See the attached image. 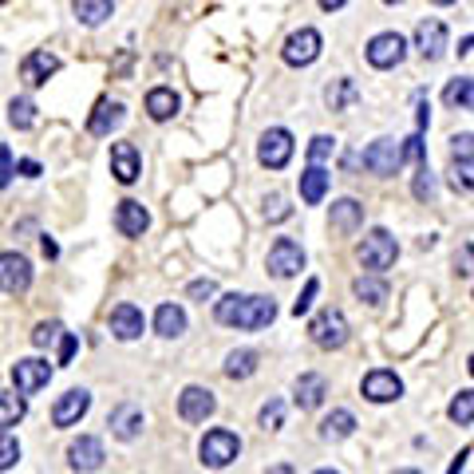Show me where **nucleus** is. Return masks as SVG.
I'll return each instance as SVG.
<instances>
[{
	"mask_svg": "<svg viewBox=\"0 0 474 474\" xmlns=\"http://www.w3.org/2000/svg\"><path fill=\"white\" fill-rule=\"evenodd\" d=\"M214 317L222 320V325H230V328H249V333H257V328L273 325L277 304L269 301V296H241V293H230V296H222V301L214 304Z\"/></svg>",
	"mask_w": 474,
	"mask_h": 474,
	"instance_id": "obj_1",
	"label": "nucleus"
},
{
	"mask_svg": "<svg viewBox=\"0 0 474 474\" xmlns=\"http://www.w3.org/2000/svg\"><path fill=\"white\" fill-rule=\"evenodd\" d=\"M24 395H0V435H4L8 427H16V423L24 419Z\"/></svg>",
	"mask_w": 474,
	"mask_h": 474,
	"instance_id": "obj_35",
	"label": "nucleus"
},
{
	"mask_svg": "<svg viewBox=\"0 0 474 474\" xmlns=\"http://www.w3.org/2000/svg\"><path fill=\"white\" fill-rule=\"evenodd\" d=\"M75 336L72 333H64V340H59V363H72V356H75Z\"/></svg>",
	"mask_w": 474,
	"mask_h": 474,
	"instance_id": "obj_49",
	"label": "nucleus"
},
{
	"mask_svg": "<svg viewBox=\"0 0 474 474\" xmlns=\"http://www.w3.org/2000/svg\"><path fill=\"white\" fill-rule=\"evenodd\" d=\"M333 150H336V139H328V134H317V139L309 142V158H312V166H320L325 158H333Z\"/></svg>",
	"mask_w": 474,
	"mask_h": 474,
	"instance_id": "obj_41",
	"label": "nucleus"
},
{
	"mask_svg": "<svg viewBox=\"0 0 474 474\" xmlns=\"http://www.w3.org/2000/svg\"><path fill=\"white\" fill-rule=\"evenodd\" d=\"M455 52H459V59H467V56H474V36H467V40H459V48H455Z\"/></svg>",
	"mask_w": 474,
	"mask_h": 474,
	"instance_id": "obj_51",
	"label": "nucleus"
},
{
	"mask_svg": "<svg viewBox=\"0 0 474 474\" xmlns=\"http://www.w3.org/2000/svg\"><path fill=\"white\" fill-rule=\"evenodd\" d=\"M403 56H408V40H403L400 32H379V36H371V44H368V64L371 67H379V72L400 67Z\"/></svg>",
	"mask_w": 474,
	"mask_h": 474,
	"instance_id": "obj_6",
	"label": "nucleus"
},
{
	"mask_svg": "<svg viewBox=\"0 0 474 474\" xmlns=\"http://www.w3.org/2000/svg\"><path fill=\"white\" fill-rule=\"evenodd\" d=\"M8 123H12L16 131H32V126H36V103L16 96L12 103H8Z\"/></svg>",
	"mask_w": 474,
	"mask_h": 474,
	"instance_id": "obj_34",
	"label": "nucleus"
},
{
	"mask_svg": "<svg viewBox=\"0 0 474 474\" xmlns=\"http://www.w3.org/2000/svg\"><path fill=\"white\" fill-rule=\"evenodd\" d=\"M443 103L459 107V111H474V75H459L443 88Z\"/></svg>",
	"mask_w": 474,
	"mask_h": 474,
	"instance_id": "obj_26",
	"label": "nucleus"
},
{
	"mask_svg": "<svg viewBox=\"0 0 474 474\" xmlns=\"http://www.w3.org/2000/svg\"><path fill=\"white\" fill-rule=\"evenodd\" d=\"M155 333L166 336V340L182 336V333H186V312L178 309V304H158V312H155Z\"/></svg>",
	"mask_w": 474,
	"mask_h": 474,
	"instance_id": "obj_27",
	"label": "nucleus"
},
{
	"mask_svg": "<svg viewBox=\"0 0 474 474\" xmlns=\"http://www.w3.org/2000/svg\"><path fill=\"white\" fill-rule=\"evenodd\" d=\"M395 257H400V245H395V237L387 233V230H371L360 241V265L371 269L376 277L384 273V269H392Z\"/></svg>",
	"mask_w": 474,
	"mask_h": 474,
	"instance_id": "obj_3",
	"label": "nucleus"
},
{
	"mask_svg": "<svg viewBox=\"0 0 474 474\" xmlns=\"http://www.w3.org/2000/svg\"><path fill=\"white\" fill-rule=\"evenodd\" d=\"M455 273H459V277L474 273V245H463V249L455 253Z\"/></svg>",
	"mask_w": 474,
	"mask_h": 474,
	"instance_id": "obj_46",
	"label": "nucleus"
},
{
	"mask_svg": "<svg viewBox=\"0 0 474 474\" xmlns=\"http://www.w3.org/2000/svg\"><path fill=\"white\" fill-rule=\"evenodd\" d=\"M265 218H273V222H281V218H289V206H285L281 194H273V198H265Z\"/></svg>",
	"mask_w": 474,
	"mask_h": 474,
	"instance_id": "obj_48",
	"label": "nucleus"
},
{
	"mask_svg": "<svg viewBox=\"0 0 474 474\" xmlns=\"http://www.w3.org/2000/svg\"><path fill=\"white\" fill-rule=\"evenodd\" d=\"M289 158H293V134L285 126H269L257 142V163L269 166V171H281V166H289Z\"/></svg>",
	"mask_w": 474,
	"mask_h": 474,
	"instance_id": "obj_4",
	"label": "nucleus"
},
{
	"mask_svg": "<svg viewBox=\"0 0 474 474\" xmlns=\"http://www.w3.org/2000/svg\"><path fill=\"white\" fill-rule=\"evenodd\" d=\"M28 285H32V261L24 253H0V289L28 293Z\"/></svg>",
	"mask_w": 474,
	"mask_h": 474,
	"instance_id": "obj_12",
	"label": "nucleus"
},
{
	"mask_svg": "<svg viewBox=\"0 0 474 474\" xmlns=\"http://www.w3.org/2000/svg\"><path fill=\"white\" fill-rule=\"evenodd\" d=\"M312 474H340V470H336V467H325V470H312Z\"/></svg>",
	"mask_w": 474,
	"mask_h": 474,
	"instance_id": "obj_55",
	"label": "nucleus"
},
{
	"mask_svg": "<svg viewBox=\"0 0 474 474\" xmlns=\"http://www.w3.org/2000/svg\"><path fill=\"white\" fill-rule=\"evenodd\" d=\"M214 411H218V400H214V392H210V387L190 384L182 395H178V415H182L186 423H206Z\"/></svg>",
	"mask_w": 474,
	"mask_h": 474,
	"instance_id": "obj_10",
	"label": "nucleus"
},
{
	"mask_svg": "<svg viewBox=\"0 0 474 474\" xmlns=\"http://www.w3.org/2000/svg\"><path fill=\"white\" fill-rule=\"evenodd\" d=\"M56 72H59V59L52 52H28V56H24V64H20V80L28 83V88L48 83Z\"/></svg>",
	"mask_w": 474,
	"mask_h": 474,
	"instance_id": "obj_19",
	"label": "nucleus"
},
{
	"mask_svg": "<svg viewBox=\"0 0 474 474\" xmlns=\"http://www.w3.org/2000/svg\"><path fill=\"white\" fill-rule=\"evenodd\" d=\"M408 163L403 158V142H395V139H376L368 150H363V166H368L371 174H395L400 166Z\"/></svg>",
	"mask_w": 474,
	"mask_h": 474,
	"instance_id": "obj_7",
	"label": "nucleus"
},
{
	"mask_svg": "<svg viewBox=\"0 0 474 474\" xmlns=\"http://www.w3.org/2000/svg\"><path fill=\"white\" fill-rule=\"evenodd\" d=\"M16 463H20V443L12 435H0V470L16 467Z\"/></svg>",
	"mask_w": 474,
	"mask_h": 474,
	"instance_id": "obj_43",
	"label": "nucleus"
},
{
	"mask_svg": "<svg viewBox=\"0 0 474 474\" xmlns=\"http://www.w3.org/2000/svg\"><path fill=\"white\" fill-rule=\"evenodd\" d=\"M12 174H16V163H12V150L8 147H0V190H4L8 182H12Z\"/></svg>",
	"mask_w": 474,
	"mask_h": 474,
	"instance_id": "obj_47",
	"label": "nucleus"
},
{
	"mask_svg": "<svg viewBox=\"0 0 474 474\" xmlns=\"http://www.w3.org/2000/svg\"><path fill=\"white\" fill-rule=\"evenodd\" d=\"M360 222H363V206H360L356 198H340V202H333V230L352 233Z\"/></svg>",
	"mask_w": 474,
	"mask_h": 474,
	"instance_id": "obj_28",
	"label": "nucleus"
},
{
	"mask_svg": "<svg viewBox=\"0 0 474 474\" xmlns=\"http://www.w3.org/2000/svg\"><path fill=\"white\" fill-rule=\"evenodd\" d=\"M16 171H20L24 178H36V174H40V163H32V158H24V163L16 166Z\"/></svg>",
	"mask_w": 474,
	"mask_h": 474,
	"instance_id": "obj_50",
	"label": "nucleus"
},
{
	"mask_svg": "<svg viewBox=\"0 0 474 474\" xmlns=\"http://www.w3.org/2000/svg\"><path fill=\"white\" fill-rule=\"evenodd\" d=\"M447 415H451V423H459V427L474 423V387H470V392H459V395H455L451 408H447Z\"/></svg>",
	"mask_w": 474,
	"mask_h": 474,
	"instance_id": "obj_36",
	"label": "nucleus"
},
{
	"mask_svg": "<svg viewBox=\"0 0 474 474\" xmlns=\"http://www.w3.org/2000/svg\"><path fill=\"white\" fill-rule=\"evenodd\" d=\"M64 340V325L59 320H48V325H36V333H32V344L36 348H48V344Z\"/></svg>",
	"mask_w": 474,
	"mask_h": 474,
	"instance_id": "obj_38",
	"label": "nucleus"
},
{
	"mask_svg": "<svg viewBox=\"0 0 474 474\" xmlns=\"http://www.w3.org/2000/svg\"><path fill=\"white\" fill-rule=\"evenodd\" d=\"M360 392L368 395L371 403H395L403 395V379L395 376V371H387V368H376V371H368V376H363Z\"/></svg>",
	"mask_w": 474,
	"mask_h": 474,
	"instance_id": "obj_11",
	"label": "nucleus"
},
{
	"mask_svg": "<svg viewBox=\"0 0 474 474\" xmlns=\"http://www.w3.org/2000/svg\"><path fill=\"white\" fill-rule=\"evenodd\" d=\"M111 174L123 186H131L134 178H139V150H134L131 142H115L111 147Z\"/></svg>",
	"mask_w": 474,
	"mask_h": 474,
	"instance_id": "obj_23",
	"label": "nucleus"
},
{
	"mask_svg": "<svg viewBox=\"0 0 474 474\" xmlns=\"http://www.w3.org/2000/svg\"><path fill=\"white\" fill-rule=\"evenodd\" d=\"M309 336H312V344H320V348H344V344H348V320H344V312L325 309L309 325Z\"/></svg>",
	"mask_w": 474,
	"mask_h": 474,
	"instance_id": "obj_5",
	"label": "nucleus"
},
{
	"mask_svg": "<svg viewBox=\"0 0 474 474\" xmlns=\"http://www.w3.org/2000/svg\"><path fill=\"white\" fill-rule=\"evenodd\" d=\"M328 395V379L317 376V371H304V376H296V408L301 411H317L320 403H325Z\"/></svg>",
	"mask_w": 474,
	"mask_h": 474,
	"instance_id": "obj_22",
	"label": "nucleus"
},
{
	"mask_svg": "<svg viewBox=\"0 0 474 474\" xmlns=\"http://www.w3.org/2000/svg\"><path fill=\"white\" fill-rule=\"evenodd\" d=\"M257 419H261V427H265V431H277L285 423V403L281 400H269L265 408H261Z\"/></svg>",
	"mask_w": 474,
	"mask_h": 474,
	"instance_id": "obj_40",
	"label": "nucleus"
},
{
	"mask_svg": "<svg viewBox=\"0 0 474 474\" xmlns=\"http://www.w3.org/2000/svg\"><path fill=\"white\" fill-rule=\"evenodd\" d=\"M48 379H52V363H48V360H36V356L16 360V368H12L16 395H36L40 387H48Z\"/></svg>",
	"mask_w": 474,
	"mask_h": 474,
	"instance_id": "obj_9",
	"label": "nucleus"
},
{
	"mask_svg": "<svg viewBox=\"0 0 474 474\" xmlns=\"http://www.w3.org/2000/svg\"><path fill=\"white\" fill-rule=\"evenodd\" d=\"M253 371H257V352L253 348H237L226 356V376L230 379H249Z\"/></svg>",
	"mask_w": 474,
	"mask_h": 474,
	"instance_id": "obj_32",
	"label": "nucleus"
},
{
	"mask_svg": "<svg viewBox=\"0 0 474 474\" xmlns=\"http://www.w3.org/2000/svg\"><path fill=\"white\" fill-rule=\"evenodd\" d=\"M72 12H75V20H80V24L96 28V24H103L107 16L115 12V4H111V0H75Z\"/></svg>",
	"mask_w": 474,
	"mask_h": 474,
	"instance_id": "obj_29",
	"label": "nucleus"
},
{
	"mask_svg": "<svg viewBox=\"0 0 474 474\" xmlns=\"http://www.w3.org/2000/svg\"><path fill=\"white\" fill-rule=\"evenodd\" d=\"M265 474H293V467H289V463H281V467H269Z\"/></svg>",
	"mask_w": 474,
	"mask_h": 474,
	"instance_id": "obj_54",
	"label": "nucleus"
},
{
	"mask_svg": "<svg viewBox=\"0 0 474 474\" xmlns=\"http://www.w3.org/2000/svg\"><path fill=\"white\" fill-rule=\"evenodd\" d=\"M352 293L368 304H384L387 301V281L384 277H356L352 281Z\"/></svg>",
	"mask_w": 474,
	"mask_h": 474,
	"instance_id": "obj_33",
	"label": "nucleus"
},
{
	"mask_svg": "<svg viewBox=\"0 0 474 474\" xmlns=\"http://www.w3.org/2000/svg\"><path fill=\"white\" fill-rule=\"evenodd\" d=\"M123 103H115V99H99L96 111L88 119V131L96 134V139H107V134L115 131V126H123Z\"/></svg>",
	"mask_w": 474,
	"mask_h": 474,
	"instance_id": "obj_21",
	"label": "nucleus"
},
{
	"mask_svg": "<svg viewBox=\"0 0 474 474\" xmlns=\"http://www.w3.org/2000/svg\"><path fill=\"white\" fill-rule=\"evenodd\" d=\"M328 182H333V174L325 171V166H309V171L301 174V198L304 206H320L328 194Z\"/></svg>",
	"mask_w": 474,
	"mask_h": 474,
	"instance_id": "obj_24",
	"label": "nucleus"
},
{
	"mask_svg": "<svg viewBox=\"0 0 474 474\" xmlns=\"http://www.w3.org/2000/svg\"><path fill=\"white\" fill-rule=\"evenodd\" d=\"M356 431V415L352 411H333L325 423H320V439H328V443H340V439H348Z\"/></svg>",
	"mask_w": 474,
	"mask_h": 474,
	"instance_id": "obj_30",
	"label": "nucleus"
},
{
	"mask_svg": "<svg viewBox=\"0 0 474 474\" xmlns=\"http://www.w3.org/2000/svg\"><path fill=\"white\" fill-rule=\"evenodd\" d=\"M395 474H419V470H395Z\"/></svg>",
	"mask_w": 474,
	"mask_h": 474,
	"instance_id": "obj_57",
	"label": "nucleus"
},
{
	"mask_svg": "<svg viewBox=\"0 0 474 474\" xmlns=\"http://www.w3.org/2000/svg\"><path fill=\"white\" fill-rule=\"evenodd\" d=\"M178 107H182V99H178L171 88H155L147 96V115L155 119V123H166V119H174Z\"/></svg>",
	"mask_w": 474,
	"mask_h": 474,
	"instance_id": "obj_25",
	"label": "nucleus"
},
{
	"mask_svg": "<svg viewBox=\"0 0 474 474\" xmlns=\"http://www.w3.org/2000/svg\"><path fill=\"white\" fill-rule=\"evenodd\" d=\"M317 289H320V281H317V277H309V285H304V293L296 296V304H293V317H304V312L312 309V301H317Z\"/></svg>",
	"mask_w": 474,
	"mask_h": 474,
	"instance_id": "obj_45",
	"label": "nucleus"
},
{
	"mask_svg": "<svg viewBox=\"0 0 474 474\" xmlns=\"http://www.w3.org/2000/svg\"><path fill=\"white\" fill-rule=\"evenodd\" d=\"M91 408V392H83V387H72V392H64L56 400L52 408V423L56 427H72V423H80L83 415Z\"/></svg>",
	"mask_w": 474,
	"mask_h": 474,
	"instance_id": "obj_15",
	"label": "nucleus"
},
{
	"mask_svg": "<svg viewBox=\"0 0 474 474\" xmlns=\"http://www.w3.org/2000/svg\"><path fill=\"white\" fill-rule=\"evenodd\" d=\"M451 158L455 163H474V134H455L451 139Z\"/></svg>",
	"mask_w": 474,
	"mask_h": 474,
	"instance_id": "obj_42",
	"label": "nucleus"
},
{
	"mask_svg": "<svg viewBox=\"0 0 474 474\" xmlns=\"http://www.w3.org/2000/svg\"><path fill=\"white\" fill-rule=\"evenodd\" d=\"M111 336L115 340H139L142 336V309L134 304H115L111 309Z\"/></svg>",
	"mask_w": 474,
	"mask_h": 474,
	"instance_id": "obj_20",
	"label": "nucleus"
},
{
	"mask_svg": "<svg viewBox=\"0 0 474 474\" xmlns=\"http://www.w3.org/2000/svg\"><path fill=\"white\" fill-rule=\"evenodd\" d=\"M467 368H470V376H474V356H470V363H467Z\"/></svg>",
	"mask_w": 474,
	"mask_h": 474,
	"instance_id": "obj_56",
	"label": "nucleus"
},
{
	"mask_svg": "<svg viewBox=\"0 0 474 474\" xmlns=\"http://www.w3.org/2000/svg\"><path fill=\"white\" fill-rule=\"evenodd\" d=\"M304 269V249L293 241V237H277L273 249H269V273L281 277V281H289Z\"/></svg>",
	"mask_w": 474,
	"mask_h": 474,
	"instance_id": "obj_8",
	"label": "nucleus"
},
{
	"mask_svg": "<svg viewBox=\"0 0 474 474\" xmlns=\"http://www.w3.org/2000/svg\"><path fill=\"white\" fill-rule=\"evenodd\" d=\"M467 459H470V447H467V451H463V455H459V459H455V463H451V470H447V474H463V467H467Z\"/></svg>",
	"mask_w": 474,
	"mask_h": 474,
	"instance_id": "obj_52",
	"label": "nucleus"
},
{
	"mask_svg": "<svg viewBox=\"0 0 474 474\" xmlns=\"http://www.w3.org/2000/svg\"><path fill=\"white\" fill-rule=\"evenodd\" d=\"M40 245H44V253H48V257H56V241H52V237H40Z\"/></svg>",
	"mask_w": 474,
	"mask_h": 474,
	"instance_id": "obj_53",
	"label": "nucleus"
},
{
	"mask_svg": "<svg viewBox=\"0 0 474 474\" xmlns=\"http://www.w3.org/2000/svg\"><path fill=\"white\" fill-rule=\"evenodd\" d=\"M186 296H190V301H202V304H206V301H214V296H218V285L210 281V277H202V281H190V285H186Z\"/></svg>",
	"mask_w": 474,
	"mask_h": 474,
	"instance_id": "obj_44",
	"label": "nucleus"
},
{
	"mask_svg": "<svg viewBox=\"0 0 474 474\" xmlns=\"http://www.w3.org/2000/svg\"><path fill=\"white\" fill-rule=\"evenodd\" d=\"M67 463H72V470L80 474H91L103 467V443H99L96 435H80L72 447H67Z\"/></svg>",
	"mask_w": 474,
	"mask_h": 474,
	"instance_id": "obj_14",
	"label": "nucleus"
},
{
	"mask_svg": "<svg viewBox=\"0 0 474 474\" xmlns=\"http://www.w3.org/2000/svg\"><path fill=\"white\" fill-rule=\"evenodd\" d=\"M281 56H285V64H293V67H309L312 59L320 56V32H317V28H301V32H293V36L285 40Z\"/></svg>",
	"mask_w": 474,
	"mask_h": 474,
	"instance_id": "obj_13",
	"label": "nucleus"
},
{
	"mask_svg": "<svg viewBox=\"0 0 474 474\" xmlns=\"http://www.w3.org/2000/svg\"><path fill=\"white\" fill-rule=\"evenodd\" d=\"M415 48H419L423 59H439L447 52V24L443 20H423L419 28H415Z\"/></svg>",
	"mask_w": 474,
	"mask_h": 474,
	"instance_id": "obj_18",
	"label": "nucleus"
},
{
	"mask_svg": "<svg viewBox=\"0 0 474 474\" xmlns=\"http://www.w3.org/2000/svg\"><path fill=\"white\" fill-rule=\"evenodd\" d=\"M142 408L139 403H119V408L107 415V427H111V435L115 439H123V443H131V439H139L142 435Z\"/></svg>",
	"mask_w": 474,
	"mask_h": 474,
	"instance_id": "obj_16",
	"label": "nucleus"
},
{
	"mask_svg": "<svg viewBox=\"0 0 474 474\" xmlns=\"http://www.w3.org/2000/svg\"><path fill=\"white\" fill-rule=\"evenodd\" d=\"M356 99H360V91H356L352 80H333L328 83V91H325V103L333 107V111H348Z\"/></svg>",
	"mask_w": 474,
	"mask_h": 474,
	"instance_id": "obj_31",
	"label": "nucleus"
},
{
	"mask_svg": "<svg viewBox=\"0 0 474 474\" xmlns=\"http://www.w3.org/2000/svg\"><path fill=\"white\" fill-rule=\"evenodd\" d=\"M237 455H241V439H237L233 431H226V427L206 431L202 443H198V459H202V467H210V470L230 467Z\"/></svg>",
	"mask_w": 474,
	"mask_h": 474,
	"instance_id": "obj_2",
	"label": "nucleus"
},
{
	"mask_svg": "<svg viewBox=\"0 0 474 474\" xmlns=\"http://www.w3.org/2000/svg\"><path fill=\"white\" fill-rule=\"evenodd\" d=\"M147 226H150V214H147L142 202H134V198L119 202V210H115V230L119 233L123 237H142L147 233Z\"/></svg>",
	"mask_w": 474,
	"mask_h": 474,
	"instance_id": "obj_17",
	"label": "nucleus"
},
{
	"mask_svg": "<svg viewBox=\"0 0 474 474\" xmlns=\"http://www.w3.org/2000/svg\"><path fill=\"white\" fill-rule=\"evenodd\" d=\"M451 186L455 190H474V163H455L451 158Z\"/></svg>",
	"mask_w": 474,
	"mask_h": 474,
	"instance_id": "obj_39",
	"label": "nucleus"
},
{
	"mask_svg": "<svg viewBox=\"0 0 474 474\" xmlns=\"http://www.w3.org/2000/svg\"><path fill=\"white\" fill-rule=\"evenodd\" d=\"M411 190H415V198H419V202H435L439 186H435V174H431L427 163L419 166V174H415V186H411Z\"/></svg>",
	"mask_w": 474,
	"mask_h": 474,
	"instance_id": "obj_37",
	"label": "nucleus"
}]
</instances>
